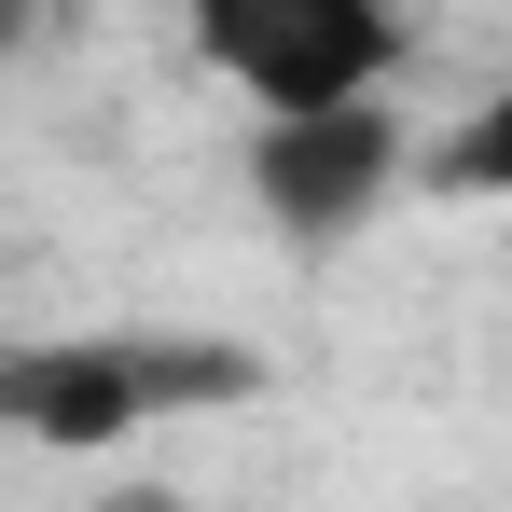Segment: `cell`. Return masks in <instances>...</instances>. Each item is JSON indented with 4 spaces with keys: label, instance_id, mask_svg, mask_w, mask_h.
Returning a JSON list of instances; mask_svg holds the SVG:
<instances>
[{
    "label": "cell",
    "instance_id": "6da1fadb",
    "mask_svg": "<svg viewBox=\"0 0 512 512\" xmlns=\"http://www.w3.org/2000/svg\"><path fill=\"white\" fill-rule=\"evenodd\" d=\"M180 56L208 84L250 97V125H291V111H360L416 70V28L388 0H194L180 14Z\"/></svg>",
    "mask_w": 512,
    "mask_h": 512
},
{
    "label": "cell",
    "instance_id": "3957f363",
    "mask_svg": "<svg viewBox=\"0 0 512 512\" xmlns=\"http://www.w3.org/2000/svg\"><path fill=\"white\" fill-rule=\"evenodd\" d=\"M416 180V125L388 97L360 111H291V125H250V208L291 236V250H346L388 194Z\"/></svg>",
    "mask_w": 512,
    "mask_h": 512
},
{
    "label": "cell",
    "instance_id": "7a4b0ae2",
    "mask_svg": "<svg viewBox=\"0 0 512 512\" xmlns=\"http://www.w3.org/2000/svg\"><path fill=\"white\" fill-rule=\"evenodd\" d=\"M180 402H250L236 346H167V333H14L0 346V429L14 443H125L139 416Z\"/></svg>",
    "mask_w": 512,
    "mask_h": 512
}]
</instances>
